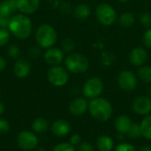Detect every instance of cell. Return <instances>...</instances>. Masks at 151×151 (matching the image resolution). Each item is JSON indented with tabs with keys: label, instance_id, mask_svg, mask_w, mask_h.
Segmentation results:
<instances>
[{
	"label": "cell",
	"instance_id": "obj_1",
	"mask_svg": "<svg viewBox=\"0 0 151 151\" xmlns=\"http://www.w3.org/2000/svg\"><path fill=\"white\" fill-rule=\"evenodd\" d=\"M8 30L14 37L25 40L28 38L33 31V24L31 19L25 14L13 15L9 22Z\"/></svg>",
	"mask_w": 151,
	"mask_h": 151
},
{
	"label": "cell",
	"instance_id": "obj_2",
	"mask_svg": "<svg viewBox=\"0 0 151 151\" xmlns=\"http://www.w3.org/2000/svg\"><path fill=\"white\" fill-rule=\"evenodd\" d=\"M88 111L90 115L96 120L104 122L107 121L112 115V105L105 98L96 97L91 99L88 103Z\"/></svg>",
	"mask_w": 151,
	"mask_h": 151
},
{
	"label": "cell",
	"instance_id": "obj_3",
	"mask_svg": "<svg viewBox=\"0 0 151 151\" xmlns=\"http://www.w3.org/2000/svg\"><path fill=\"white\" fill-rule=\"evenodd\" d=\"M35 40L37 44L42 49L53 47L58 40V35L55 28L50 24L40 25L35 31Z\"/></svg>",
	"mask_w": 151,
	"mask_h": 151
},
{
	"label": "cell",
	"instance_id": "obj_4",
	"mask_svg": "<svg viewBox=\"0 0 151 151\" xmlns=\"http://www.w3.org/2000/svg\"><path fill=\"white\" fill-rule=\"evenodd\" d=\"M66 70L72 73H83L89 65V61L86 56L81 53H72L65 60Z\"/></svg>",
	"mask_w": 151,
	"mask_h": 151
},
{
	"label": "cell",
	"instance_id": "obj_5",
	"mask_svg": "<svg viewBox=\"0 0 151 151\" xmlns=\"http://www.w3.org/2000/svg\"><path fill=\"white\" fill-rule=\"evenodd\" d=\"M49 82L54 87H64L69 81L68 71L61 65L51 66L47 73Z\"/></svg>",
	"mask_w": 151,
	"mask_h": 151
},
{
	"label": "cell",
	"instance_id": "obj_6",
	"mask_svg": "<svg viewBox=\"0 0 151 151\" xmlns=\"http://www.w3.org/2000/svg\"><path fill=\"white\" fill-rule=\"evenodd\" d=\"M96 16L99 23L104 26L112 25L117 19L115 9L109 4H100L96 10Z\"/></svg>",
	"mask_w": 151,
	"mask_h": 151
},
{
	"label": "cell",
	"instance_id": "obj_7",
	"mask_svg": "<svg viewBox=\"0 0 151 151\" xmlns=\"http://www.w3.org/2000/svg\"><path fill=\"white\" fill-rule=\"evenodd\" d=\"M104 90V82L98 77H92L88 79L83 85V95L89 99L99 97Z\"/></svg>",
	"mask_w": 151,
	"mask_h": 151
},
{
	"label": "cell",
	"instance_id": "obj_8",
	"mask_svg": "<svg viewBox=\"0 0 151 151\" xmlns=\"http://www.w3.org/2000/svg\"><path fill=\"white\" fill-rule=\"evenodd\" d=\"M17 145L22 150H33L38 145V138L35 133L31 131H21L17 135Z\"/></svg>",
	"mask_w": 151,
	"mask_h": 151
},
{
	"label": "cell",
	"instance_id": "obj_9",
	"mask_svg": "<svg viewBox=\"0 0 151 151\" xmlns=\"http://www.w3.org/2000/svg\"><path fill=\"white\" fill-rule=\"evenodd\" d=\"M118 84L124 91H133L137 87V77L131 71H122L118 77Z\"/></svg>",
	"mask_w": 151,
	"mask_h": 151
},
{
	"label": "cell",
	"instance_id": "obj_10",
	"mask_svg": "<svg viewBox=\"0 0 151 151\" xmlns=\"http://www.w3.org/2000/svg\"><path fill=\"white\" fill-rule=\"evenodd\" d=\"M43 58L44 61L51 66L58 65L64 59V52L59 48L51 47L46 50L43 54Z\"/></svg>",
	"mask_w": 151,
	"mask_h": 151
},
{
	"label": "cell",
	"instance_id": "obj_11",
	"mask_svg": "<svg viewBox=\"0 0 151 151\" xmlns=\"http://www.w3.org/2000/svg\"><path fill=\"white\" fill-rule=\"evenodd\" d=\"M133 110L139 115H148L151 112V98L149 96L137 97L133 103Z\"/></svg>",
	"mask_w": 151,
	"mask_h": 151
},
{
	"label": "cell",
	"instance_id": "obj_12",
	"mask_svg": "<svg viewBox=\"0 0 151 151\" xmlns=\"http://www.w3.org/2000/svg\"><path fill=\"white\" fill-rule=\"evenodd\" d=\"M148 59V52L142 47H136L129 54V61L134 66H142Z\"/></svg>",
	"mask_w": 151,
	"mask_h": 151
},
{
	"label": "cell",
	"instance_id": "obj_13",
	"mask_svg": "<svg viewBox=\"0 0 151 151\" xmlns=\"http://www.w3.org/2000/svg\"><path fill=\"white\" fill-rule=\"evenodd\" d=\"M31 72V65L25 58H19L13 65V73L17 78L25 79Z\"/></svg>",
	"mask_w": 151,
	"mask_h": 151
},
{
	"label": "cell",
	"instance_id": "obj_14",
	"mask_svg": "<svg viewBox=\"0 0 151 151\" xmlns=\"http://www.w3.org/2000/svg\"><path fill=\"white\" fill-rule=\"evenodd\" d=\"M88 109V103L83 97L73 99L69 104V111L73 116H81Z\"/></svg>",
	"mask_w": 151,
	"mask_h": 151
},
{
	"label": "cell",
	"instance_id": "obj_15",
	"mask_svg": "<svg viewBox=\"0 0 151 151\" xmlns=\"http://www.w3.org/2000/svg\"><path fill=\"white\" fill-rule=\"evenodd\" d=\"M40 3L41 0H17V9L22 14H32L38 10Z\"/></svg>",
	"mask_w": 151,
	"mask_h": 151
},
{
	"label": "cell",
	"instance_id": "obj_16",
	"mask_svg": "<svg viewBox=\"0 0 151 151\" xmlns=\"http://www.w3.org/2000/svg\"><path fill=\"white\" fill-rule=\"evenodd\" d=\"M50 130L54 135L58 137H64L71 132V125L67 120L58 119L52 123Z\"/></svg>",
	"mask_w": 151,
	"mask_h": 151
},
{
	"label": "cell",
	"instance_id": "obj_17",
	"mask_svg": "<svg viewBox=\"0 0 151 151\" xmlns=\"http://www.w3.org/2000/svg\"><path fill=\"white\" fill-rule=\"evenodd\" d=\"M18 11L17 0H2L0 1V15L12 18L13 13Z\"/></svg>",
	"mask_w": 151,
	"mask_h": 151
},
{
	"label": "cell",
	"instance_id": "obj_18",
	"mask_svg": "<svg viewBox=\"0 0 151 151\" xmlns=\"http://www.w3.org/2000/svg\"><path fill=\"white\" fill-rule=\"evenodd\" d=\"M132 124L133 121L127 115H119L115 120V128L119 134H127Z\"/></svg>",
	"mask_w": 151,
	"mask_h": 151
},
{
	"label": "cell",
	"instance_id": "obj_19",
	"mask_svg": "<svg viewBox=\"0 0 151 151\" xmlns=\"http://www.w3.org/2000/svg\"><path fill=\"white\" fill-rule=\"evenodd\" d=\"M96 147L99 151H111L114 147V142L109 135H101L96 141Z\"/></svg>",
	"mask_w": 151,
	"mask_h": 151
},
{
	"label": "cell",
	"instance_id": "obj_20",
	"mask_svg": "<svg viewBox=\"0 0 151 151\" xmlns=\"http://www.w3.org/2000/svg\"><path fill=\"white\" fill-rule=\"evenodd\" d=\"M91 14V8L86 4H81L77 5L73 10V16L78 19H85Z\"/></svg>",
	"mask_w": 151,
	"mask_h": 151
},
{
	"label": "cell",
	"instance_id": "obj_21",
	"mask_svg": "<svg viewBox=\"0 0 151 151\" xmlns=\"http://www.w3.org/2000/svg\"><path fill=\"white\" fill-rule=\"evenodd\" d=\"M31 128L35 134H43L49 128V122L43 118H36L32 122Z\"/></svg>",
	"mask_w": 151,
	"mask_h": 151
},
{
	"label": "cell",
	"instance_id": "obj_22",
	"mask_svg": "<svg viewBox=\"0 0 151 151\" xmlns=\"http://www.w3.org/2000/svg\"><path fill=\"white\" fill-rule=\"evenodd\" d=\"M142 134L146 139L151 140V115L145 117L140 124Z\"/></svg>",
	"mask_w": 151,
	"mask_h": 151
},
{
	"label": "cell",
	"instance_id": "obj_23",
	"mask_svg": "<svg viewBox=\"0 0 151 151\" xmlns=\"http://www.w3.org/2000/svg\"><path fill=\"white\" fill-rule=\"evenodd\" d=\"M119 22L121 27H131V26H133L134 24L135 17L132 12H124V13H122L120 15V17L119 19Z\"/></svg>",
	"mask_w": 151,
	"mask_h": 151
},
{
	"label": "cell",
	"instance_id": "obj_24",
	"mask_svg": "<svg viewBox=\"0 0 151 151\" xmlns=\"http://www.w3.org/2000/svg\"><path fill=\"white\" fill-rule=\"evenodd\" d=\"M137 75L141 81L145 83H151V66L149 65H142L140 66Z\"/></svg>",
	"mask_w": 151,
	"mask_h": 151
},
{
	"label": "cell",
	"instance_id": "obj_25",
	"mask_svg": "<svg viewBox=\"0 0 151 151\" xmlns=\"http://www.w3.org/2000/svg\"><path fill=\"white\" fill-rule=\"evenodd\" d=\"M127 135L129 138H131V139H138L141 136H142V130H141V126L139 124H137V123H134L133 122L130 129L127 133Z\"/></svg>",
	"mask_w": 151,
	"mask_h": 151
},
{
	"label": "cell",
	"instance_id": "obj_26",
	"mask_svg": "<svg viewBox=\"0 0 151 151\" xmlns=\"http://www.w3.org/2000/svg\"><path fill=\"white\" fill-rule=\"evenodd\" d=\"M11 33L7 28H0V47L5 46L10 40Z\"/></svg>",
	"mask_w": 151,
	"mask_h": 151
},
{
	"label": "cell",
	"instance_id": "obj_27",
	"mask_svg": "<svg viewBox=\"0 0 151 151\" xmlns=\"http://www.w3.org/2000/svg\"><path fill=\"white\" fill-rule=\"evenodd\" d=\"M52 151H76L74 146H73L70 142H61L57 144Z\"/></svg>",
	"mask_w": 151,
	"mask_h": 151
},
{
	"label": "cell",
	"instance_id": "obj_28",
	"mask_svg": "<svg viewBox=\"0 0 151 151\" xmlns=\"http://www.w3.org/2000/svg\"><path fill=\"white\" fill-rule=\"evenodd\" d=\"M8 55L12 58H18L20 55V50L19 48L15 44H11L8 47Z\"/></svg>",
	"mask_w": 151,
	"mask_h": 151
},
{
	"label": "cell",
	"instance_id": "obj_29",
	"mask_svg": "<svg viewBox=\"0 0 151 151\" xmlns=\"http://www.w3.org/2000/svg\"><path fill=\"white\" fill-rule=\"evenodd\" d=\"M11 126L8 120L0 118V134H6L10 132Z\"/></svg>",
	"mask_w": 151,
	"mask_h": 151
},
{
	"label": "cell",
	"instance_id": "obj_30",
	"mask_svg": "<svg viewBox=\"0 0 151 151\" xmlns=\"http://www.w3.org/2000/svg\"><path fill=\"white\" fill-rule=\"evenodd\" d=\"M140 22L143 27H151V14L149 12H143L140 17Z\"/></svg>",
	"mask_w": 151,
	"mask_h": 151
},
{
	"label": "cell",
	"instance_id": "obj_31",
	"mask_svg": "<svg viewBox=\"0 0 151 151\" xmlns=\"http://www.w3.org/2000/svg\"><path fill=\"white\" fill-rule=\"evenodd\" d=\"M74 49V42L72 39L66 38L62 42V50L66 52H70Z\"/></svg>",
	"mask_w": 151,
	"mask_h": 151
},
{
	"label": "cell",
	"instance_id": "obj_32",
	"mask_svg": "<svg viewBox=\"0 0 151 151\" xmlns=\"http://www.w3.org/2000/svg\"><path fill=\"white\" fill-rule=\"evenodd\" d=\"M28 56L31 58L36 59L41 54V47L40 46H31L28 49Z\"/></svg>",
	"mask_w": 151,
	"mask_h": 151
},
{
	"label": "cell",
	"instance_id": "obj_33",
	"mask_svg": "<svg viewBox=\"0 0 151 151\" xmlns=\"http://www.w3.org/2000/svg\"><path fill=\"white\" fill-rule=\"evenodd\" d=\"M114 151H136V150L132 144L127 142H123L119 144Z\"/></svg>",
	"mask_w": 151,
	"mask_h": 151
},
{
	"label": "cell",
	"instance_id": "obj_34",
	"mask_svg": "<svg viewBox=\"0 0 151 151\" xmlns=\"http://www.w3.org/2000/svg\"><path fill=\"white\" fill-rule=\"evenodd\" d=\"M142 41L146 47L151 49V28L147 29L144 32L143 36H142Z\"/></svg>",
	"mask_w": 151,
	"mask_h": 151
},
{
	"label": "cell",
	"instance_id": "obj_35",
	"mask_svg": "<svg viewBox=\"0 0 151 151\" xmlns=\"http://www.w3.org/2000/svg\"><path fill=\"white\" fill-rule=\"evenodd\" d=\"M78 151H95L94 146L88 142H81V144L78 146Z\"/></svg>",
	"mask_w": 151,
	"mask_h": 151
},
{
	"label": "cell",
	"instance_id": "obj_36",
	"mask_svg": "<svg viewBox=\"0 0 151 151\" xmlns=\"http://www.w3.org/2000/svg\"><path fill=\"white\" fill-rule=\"evenodd\" d=\"M69 142H70L73 146H74V147L79 146V145L81 144V136L80 134H73V135L70 137Z\"/></svg>",
	"mask_w": 151,
	"mask_h": 151
},
{
	"label": "cell",
	"instance_id": "obj_37",
	"mask_svg": "<svg viewBox=\"0 0 151 151\" xmlns=\"http://www.w3.org/2000/svg\"><path fill=\"white\" fill-rule=\"evenodd\" d=\"M11 18L4 17L0 15V28H8V25Z\"/></svg>",
	"mask_w": 151,
	"mask_h": 151
},
{
	"label": "cell",
	"instance_id": "obj_38",
	"mask_svg": "<svg viewBox=\"0 0 151 151\" xmlns=\"http://www.w3.org/2000/svg\"><path fill=\"white\" fill-rule=\"evenodd\" d=\"M6 68V61L5 59L0 55V73H2L3 71H4V69Z\"/></svg>",
	"mask_w": 151,
	"mask_h": 151
},
{
	"label": "cell",
	"instance_id": "obj_39",
	"mask_svg": "<svg viewBox=\"0 0 151 151\" xmlns=\"http://www.w3.org/2000/svg\"><path fill=\"white\" fill-rule=\"evenodd\" d=\"M4 111H5V105L2 101H0V116H2L4 113Z\"/></svg>",
	"mask_w": 151,
	"mask_h": 151
},
{
	"label": "cell",
	"instance_id": "obj_40",
	"mask_svg": "<svg viewBox=\"0 0 151 151\" xmlns=\"http://www.w3.org/2000/svg\"><path fill=\"white\" fill-rule=\"evenodd\" d=\"M140 151H151V146H144L140 150Z\"/></svg>",
	"mask_w": 151,
	"mask_h": 151
},
{
	"label": "cell",
	"instance_id": "obj_41",
	"mask_svg": "<svg viewBox=\"0 0 151 151\" xmlns=\"http://www.w3.org/2000/svg\"><path fill=\"white\" fill-rule=\"evenodd\" d=\"M148 95H149V97L151 98V86L149 88V90H148Z\"/></svg>",
	"mask_w": 151,
	"mask_h": 151
},
{
	"label": "cell",
	"instance_id": "obj_42",
	"mask_svg": "<svg viewBox=\"0 0 151 151\" xmlns=\"http://www.w3.org/2000/svg\"><path fill=\"white\" fill-rule=\"evenodd\" d=\"M119 2H121V3H126V2H128L129 0H118Z\"/></svg>",
	"mask_w": 151,
	"mask_h": 151
},
{
	"label": "cell",
	"instance_id": "obj_43",
	"mask_svg": "<svg viewBox=\"0 0 151 151\" xmlns=\"http://www.w3.org/2000/svg\"><path fill=\"white\" fill-rule=\"evenodd\" d=\"M36 151H47L46 150H44V149H42V148H40V149H38Z\"/></svg>",
	"mask_w": 151,
	"mask_h": 151
}]
</instances>
